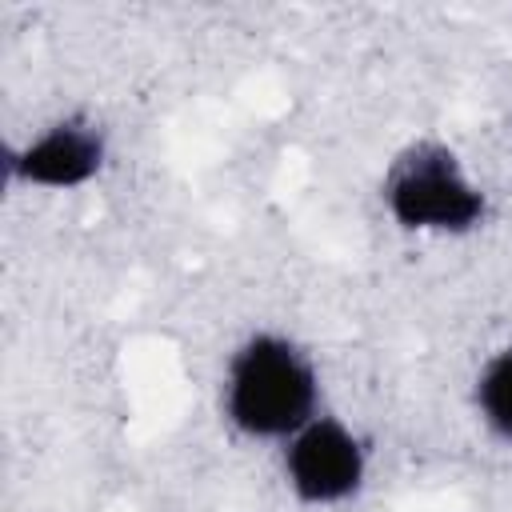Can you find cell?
Here are the masks:
<instances>
[{"label": "cell", "instance_id": "1", "mask_svg": "<svg viewBox=\"0 0 512 512\" xmlns=\"http://www.w3.org/2000/svg\"><path fill=\"white\" fill-rule=\"evenodd\" d=\"M320 380L288 336L256 332L248 336L224 372V416L236 432L252 440H288L316 412Z\"/></svg>", "mask_w": 512, "mask_h": 512}, {"label": "cell", "instance_id": "2", "mask_svg": "<svg viewBox=\"0 0 512 512\" xmlns=\"http://www.w3.org/2000/svg\"><path fill=\"white\" fill-rule=\"evenodd\" d=\"M384 208L404 232L460 236L484 220L488 200L448 144L420 140L388 168Z\"/></svg>", "mask_w": 512, "mask_h": 512}, {"label": "cell", "instance_id": "3", "mask_svg": "<svg viewBox=\"0 0 512 512\" xmlns=\"http://www.w3.org/2000/svg\"><path fill=\"white\" fill-rule=\"evenodd\" d=\"M368 452L360 436L336 416H312L284 440V480L300 504H340L360 492Z\"/></svg>", "mask_w": 512, "mask_h": 512}, {"label": "cell", "instance_id": "4", "mask_svg": "<svg viewBox=\"0 0 512 512\" xmlns=\"http://www.w3.org/2000/svg\"><path fill=\"white\" fill-rule=\"evenodd\" d=\"M108 144L104 132L92 120H56L40 136L24 140L20 148H8V180L32 184V188H80L104 168Z\"/></svg>", "mask_w": 512, "mask_h": 512}, {"label": "cell", "instance_id": "5", "mask_svg": "<svg viewBox=\"0 0 512 512\" xmlns=\"http://www.w3.org/2000/svg\"><path fill=\"white\" fill-rule=\"evenodd\" d=\"M476 408L480 420L500 436L512 440V348L496 352L476 376Z\"/></svg>", "mask_w": 512, "mask_h": 512}]
</instances>
